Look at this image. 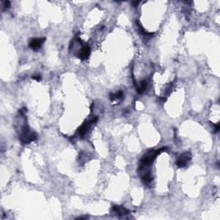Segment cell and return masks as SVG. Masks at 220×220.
I'll return each instance as SVG.
<instances>
[{"label": "cell", "instance_id": "cell-13", "mask_svg": "<svg viewBox=\"0 0 220 220\" xmlns=\"http://www.w3.org/2000/svg\"><path fill=\"white\" fill-rule=\"evenodd\" d=\"M32 77H33V79H35L36 81H41V75H34Z\"/></svg>", "mask_w": 220, "mask_h": 220}, {"label": "cell", "instance_id": "cell-2", "mask_svg": "<svg viewBox=\"0 0 220 220\" xmlns=\"http://www.w3.org/2000/svg\"><path fill=\"white\" fill-rule=\"evenodd\" d=\"M19 138L23 144H28L37 139V134L35 132L31 131L28 125H25L22 128Z\"/></svg>", "mask_w": 220, "mask_h": 220}, {"label": "cell", "instance_id": "cell-4", "mask_svg": "<svg viewBox=\"0 0 220 220\" xmlns=\"http://www.w3.org/2000/svg\"><path fill=\"white\" fill-rule=\"evenodd\" d=\"M190 160H191V154L189 152H185L178 157L176 165L179 168H183L188 164V162H189Z\"/></svg>", "mask_w": 220, "mask_h": 220}, {"label": "cell", "instance_id": "cell-5", "mask_svg": "<svg viewBox=\"0 0 220 220\" xmlns=\"http://www.w3.org/2000/svg\"><path fill=\"white\" fill-rule=\"evenodd\" d=\"M45 41H46V39L43 38V37L42 38L31 39L30 41H29V47L35 51L39 50L43 45V43L45 42Z\"/></svg>", "mask_w": 220, "mask_h": 220}, {"label": "cell", "instance_id": "cell-11", "mask_svg": "<svg viewBox=\"0 0 220 220\" xmlns=\"http://www.w3.org/2000/svg\"><path fill=\"white\" fill-rule=\"evenodd\" d=\"M137 26H138V28H139V32H140V34L142 35H144V36H146V37H151L152 35H153V34H151V33H148L145 28H144L143 27H142V25L140 24V23H139V22H137Z\"/></svg>", "mask_w": 220, "mask_h": 220}, {"label": "cell", "instance_id": "cell-14", "mask_svg": "<svg viewBox=\"0 0 220 220\" xmlns=\"http://www.w3.org/2000/svg\"><path fill=\"white\" fill-rule=\"evenodd\" d=\"M218 131H219V124L217 123L216 125H214V132H218Z\"/></svg>", "mask_w": 220, "mask_h": 220}, {"label": "cell", "instance_id": "cell-12", "mask_svg": "<svg viewBox=\"0 0 220 220\" xmlns=\"http://www.w3.org/2000/svg\"><path fill=\"white\" fill-rule=\"evenodd\" d=\"M10 6H11V2L10 1H7V0L3 1V10H7L10 8Z\"/></svg>", "mask_w": 220, "mask_h": 220}, {"label": "cell", "instance_id": "cell-3", "mask_svg": "<svg viewBox=\"0 0 220 220\" xmlns=\"http://www.w3.org/2000/svg\"><path fill=\"white\" fill-rule=\"evenodd\" d=\"M97 120H98V118L97 117H94V118L90 119V120H86L84 124H82L81 126L79 127V128L77 129V134H78V136L81 139H84V136L87 134V132L89 131V129L91 128L93 125L95 123H97Z\"/></svg>", "mask_w": 220, "mask_h": 220}, {"label": "cell", "instance_id": "cell-15", "mask_svg": "<svg viewBox=\"0 0 220 220\" xmlns=\"http://www.w3.org/2000/svg\"><path fill=\"white\" fill-rule=\"evenodd\" d=\"M132 4H133L134 7H136V6H138V5L139 4V2H138V1H136V2H132Z\"/></svg>", "mask_w": 220, "mask_h": 220}, {"label": "cell", "instance_id": "cell-6", "mask_svg": "<svg viewBox=\"0 0 220 220\" xmlns=\"http://www.w3.org/2000/svg\"><path fill=\"white\" fill-rule=\"evenodd\" d=\"M89 54H90V47L88 45H84V46H82L81 50L77 56L81 60H84V59H87L89 58Z\"/></svg>", "mask_w": 220, "mask_h": 220}, {"label": "cell", "instance_id": "cell-1", "mask_svg": "<svg viewBox=\"0 0 220 220\" xmlns=\"http://www.w3.org/2000/svg\"><path fill=\"white\" fill-rule=\"evenodd\" d=\"M167 148H162V149H159V150H151L147 152L146 154L144 155L143 157L140 161V164H139V171L140 173L146 171L147 169L151 166L152 164V162H154V160L156 159V157L158 156L159 154H161L163 151H166Z\"/></svg>", "mask_w": 220, "mask_h": 220}, {"label": "cell", "instance_id": "cell-10", "mask_svg": "<svg viewBox=\"0 0 220 220\" xmlns=\"http://www.w3.org/2000/svg\"><path fill=\"white\" fill-rule=\"evenodd\" d=\"M109 98H110L111 101L122 100L124 98V94L122 91H118V92L114 93V94H110L109 95Z\"/></svg>", "mask_w": 220, "mask_h": 220}, {"label": "cell", "instance_id": "cell-7", "mask_svg": "<svg viewBox=\"0 0 220 220\" xmlns=\"http://www.w3.org/2000/svg\"><path fill=\"white\" fill-rule=\"evenodd\" d=\"M112 211L118 216H125V215L129 213V211L123 206H121V205H114Z\"/></svg>", "mask_w": 220, "mask_h": 220}, {"label": "cell", "instance_id": "cell-9", "mask_svg": "<svg viewBox=\"0 0 220 220\" xmlns=\"http://www.w3.org/2000/svg\"><path fill=\"white\" fill-rule=\"evenodd\" d=\"M147 87V81L146 80H142L139 83V84L136 87V90L139 94H142L145 92V90L146 89Z\"/></svg>", "mask_w": 220, "mask_h": 220}, {"label": "cell", "instance_id": "cell-8", "mask_svg": "<svg viewBox=\"0 0 220 220\" xmlns=\"http://www.w3.org/2000/svg\"><path fill=\"white\" fill-rule=\"evenodd\" d=\"M141 179H142V181H143L144 183H145V184H150L151 182H152V180H153V178H152V175H151V174L150 173V171H145V172H142L141 173Z\"/></svg>", "mask_w": 220, "mask_h": 220}]
</instances>
